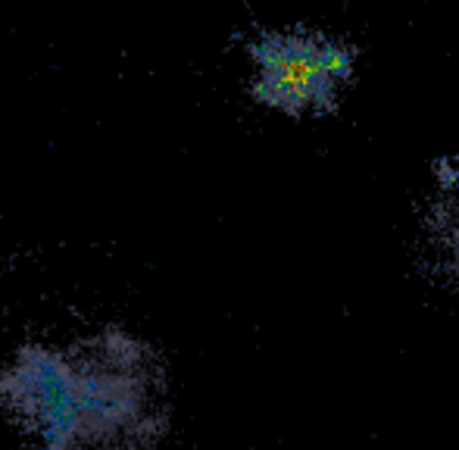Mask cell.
<instances>
[{
	"mask_svg": "<svg viewBox=\"0 0 459 450\" xmlns=\"http://www.w3.org/2000/svg\"><path fill=\"white\" fill-rule=\"evenodd\" d=\"M0 401L38 450H151L169 420L160 357L119 329L69 347H22Z\"/></svg>",
	"mask_w": 459,
	"mask_h": 450,
	"instance_id": "cell-1",
	"label": "cell"
},
{
	"mask_svg": "<svg viewBox=\"0 0 459 450\" xmlns=\"http://www.w3.org/2000/svg\"><path fill=\"white\" fill-rule=\"evenodd\" d=\"M254 98L288 116L328 113L353 79V48L325 31H269L250 48Z\"/></svg>",
	"mask_w": 459,
	"mask_h": 450,
	"instance_id": "cell-2",
	"label": "cell"
},
{
	"mask_svg": "<svg viewBox=\"0 0 459 450\" xmlns=\"http://www.w3.org/2000/svg\"><path fill=\"white\" fill-rule=\"evenodd\" d=\"M444 250H447L450 266H454L459 275V201H456V207L450 210L447 225H444Z\"/></svg>",
	"mask_w": 459,
	"mask_h": 450,
	"instance_id": "cell-3",
	"label": "cell"
}]
</instances>
